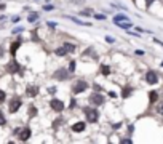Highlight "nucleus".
Masks as SVG:
<instances>
[{
	"label": "nucleus",
	"mask_w": 163,
	"mask_h": 144,
	"mask_svg": "<svg viewBox=\"0 0 163 144\" xmlns=\"http://www.w3.org/2000/svg\"><path fill=\"white\" fill-rule=\"evenodd\" d=\"M83 112H85L86 120L90 122V123H96V122H98V119H99V112H98V109L85 107V109H83Z\"/></svg>",
	"instance_id": "f257e3e1"
},
{
	"label": "nucleus",
	"mask_w": 163,
	"mask_h": 144,
	"mask_svg": "<svg viewBox=\"0 0 163 144\" xmlns=\"http://www.w3.org/2000/svg\"><path fill=\"white\" fill-rule=\"evenodd\" d=\"M21 106H22V99L19 96H15V98H11V101L8 104V109H10L11 114H15V112H18V110H19Z\"/></svg>",
	"instance_id": "f03ea898"
},
{
	"label": "nucleus",
	"mask_w": 163,
	"mask_h": 144,
	"mask_svg": "<svg viewBox=\"0 0 163 144\" xmlns=\"http://www.w3.org/2000/svg\"><path fill=\"white\" fill-rule=\"evenodd\" d=\"M50 107H51L54 112H63L64 110V103L61 101V99H58V98H53V99H50Z\"/></svg>",
	"instance_id": "7ed1b4c3"
},
{
	"label": "nucleus",
	"mask_w": 163,
	"mask_h": 144,
	"mask_svg": "<svg viewBox=\"0 0 163 144\" xmlns=\"http://www.w3.org/2000/svg\"><path fill=\"white\" fill-rule=\"evenodd\" d=\"M85 90H88V83H86L85 80L75 82V85H74V93H75V95H78V93H83Z\"/></svg>",
	"instance_id": "20e7f679"
},
{
	"label": "nucleus",
	"mask_w": 163,
	"mask_h": 144,
	"mask_svg": "<svg viewBox=\"0 0 163 144\" xmlns=\"http://www.w3.org/2000/svg\"><path fill=\"white\" fill-rule=\"evenodd\" d=\"M90 103L94 104V106H101V104H104V96L101 93H93L90 96Z\"/></svg>",
	"instance_id": "39448f33"
},
{
	"label": "nucleus",
	"mask_w": 163,
	"mask_h": 144,
	"mask_svg": "<svg viewBox=\"0 0 163 144\" xmlns=\"http://www.w3.org/2000/svg\"><path fill=\"white\" fill-rule=\"evenodd\" d=\"M145 80H147V83L155 85V83H158V75H157L155 70H147V74H145Z\"/></svg>",
	"instance_id": "423d86ee"
},
{
	"label": "nucleus",
	"mask_w": 163,
	"mask_h": 144,
	"mask_svg": "<svg viewBox=\"0 0 163 144\" xmlns=\"http://www.w3.org/2000/svg\"><path fill=\"white\" fill-rule=\"evenodd\" d=\"M31 128H29V126H26V128H21L19 130V133H18V136H19V139L21 141H27V139H29V138H31Z\"/></svg>",
	"instance_id": "0eeeda50"
},
{
	"label": "nucleus",
	"mask_w": 163,
	"mask_h": 144,
	"mask_svg": "<svg viewBox=\"0 0 163 144\" xmlns=\"http://www.w3.org/2000/svg\"><path fill=\"white\" fill-rule=\"evenodd\" d=\"M69 77V70L67 69H58L54 72V79L56 80H66Z\"/></svg>",
	"instance_id": "6e6552de"
},
{
	"label": "nucleus",
	"mask_w": 163,
	"mask_h": 144,
	"mask_svg": "<svg viewBox=\"0 0 163 144\" xmlns=\"http://www.w3.org/2000/svg\"><path fill=\"white\" fill-rule=\"evenodd\" d=\"M26 93H27V96H29V98H35V96L38 95V87L29 85V87L26 88Z\"/></svg>",
	"instance_id": "1a4fd4ad"
},
{
	"label": "nucleus",
	"mask_w": 163,
	"mask_h": 144,
	"mask_svg": "<svg viewBox=\"0 0 163 144\" xmlns=\"http://www.w3.org/2000/svg\"><path fill=\"white\" fill-rule=\"evenodd\" d=\"M85 128H86L85 122H77V123L72 125V131H75V133H82V131H85Z\"/></svg>",
	"instance_id": "9d476101"
},
{
	"label": "nucleus",
	"mask_w": 163,
	"mask_h": 144,
	"mask_svg": "<svg viewBox=\"0 0 163 144\" xmlns=\"http://www.w3.org/2000/svg\"><path fill=\"white\" fill-rule=\"evenodd\" d=\"M8 70L11 72V74H15V72H18V70H21V66L16 63V59H13L10 63V66H8Z\"/></svg>",
	"instance_id": "9b49d317"
},
{
	"label": "nucleus",
	"mask_w": 163,
	"mask_h": 144,
	"mask_svg": "<svg viewBox=\"0 0 163 144\" xmlns=\"http://www.w3.org/2000/svg\"><path fill=\"white\" fill-rule=\"evenodd\" d=\"M19 45H21V37H19V38H18V40H16V42H13V43H11V47H10V53L13 54V56L16 54V51H18Z\"/></svg>",
	"instance_id": "f8f14e48"
},
{
	"label": "nucleus",
	"mask_w": 163,
	"mask_h": 144,
	"mask_svg": "<svg viewBox=\"0 0 163 144\" xmlns=\"http://www.w3.org/2000/svg\"><path fill=\"white\" fill-rule=\"evenodd\" d=\"M63 47H64V50H66L67 53H74L75 50H77V45H74V43H70V42L63 43Z\"/></svg>",
	"instance_id": "ddd939ff"
},
{
	"label": "nucleus",
	"mask_w": 163,
	"mask_h": 144,
	"mask_svg": "<svg viewBox=\"0 0 163 144\" xmlns=\"http://www.w3.org/2000/svg\"><path fill=\"white\" fill-rule=\"evenodd\" d=\"M38 18H40V15H38L37 11H31L29 16H27V21H29V23H35Z\"/></svg>",
	"instance_id": "4468645a"
},
{
	"label": "nucleus",
	"mask_w": 163,
	"mask_h": 144,
	"mask_svg": "<svg viewBox=\"0 0 163 144\" xmlns=\"http://www.w3.org/2000/svg\"><path fill=\"white\" fill-rule=\"evenodd\" d=\"M119 27H122V29H131L133 24H131V21H122V23H115Z\"/></svg>",
	"instance_id": "2eb2a0df"
},
{
	"label": "nucleus",
	"mask_w": 163,
	"mask_h": 144,
	"mask_svg": "<svg viewBox=\"0 0 163 144\" xmlns=\"http://www.w3.org/2000/svg\"><path fill=\"white\" fill-rule=\"evenodd\" d=\"M122 21H130L126 15H115L114 16V23H122Z\"/></svg>",
	"instance_id": "dca6fc26"
},
{
	"label": "nucleus",
	"mask_w": 163,
	"mask_h": 144,
	"mask_svg": "<svg viewBox=\"0 0 163 144\" xmlns=\"http://www.w3.org/2000/svg\"><path fill=\"white\" fill-rule=\"evenodd\" d=\"M54 53H56V56H59V58H63V56H66V54H67V51L64 50V47L56 48V50H54Z\"/></svg>",
	"instance_id": "f3484780"
},
{
	"label": "nucleus",
	"mask_w": 163,
	"mask_h": 144,
	"mask_svg": "<svg viewBox=\"0 0 163 144\" xmlns=\"http://www.w3.org/2000/svg\"><path fill=\"white\" fill-rule=\"evenodd\" d=\"M66 18H67V19H70L72 23H75V24H80V26H86V24H88V23H83V21H80V19H77L75 16H66Z\"/></svg>",
	"instance_id": "a211bd4d"
},
{
	"label": "nucleus",
	"mask_w": 163,
	"mask_h": 144,
	"mask_svg": "<svg viewBox=\"0 0 163 144\" xmlns=\"http://www.w3.org/2000/svg\"><path fill=\"white\" fill-rule=\"evenodd\" d=\"M149 99H150V103H155L157 99H158V93H157V91H150L149 93Z\"/></svg>",
	"instance_id": "6ab92c4d"
},
{
	"label": "nucleus",
	"mask_w": 163,
	"mask_h": 144,
	"mask_svg": "<svg viewBox=\"0 0 163 144\" xmlns=\"http://www.w3.org/2000/svg\"><path fill=\"white\" fill-rule=\"evenodd\" d=\"M101 72H103L104 75H109L110 74V67H109V66H106V64H103V66H101Z\"/></svg>",
	"instance_id": "aec40b11"
},
{
	"label": "nucleus",
	"mask_w": 163,
	"mask_h": 144,
	"mask_svg": "<svg viewBox=\"0 0 163 144\" xmlns=\"http://www.w3.org/2000/svg\"><path fill=\"white\" fill-rule=\"evenodd\" d=\"M75 67H77V63H75V61H70L69 69H67V70H69V72H75Z\"/></svg>",
	"instance_id": "412c9836"
},
{
	"label": "nucleus",
	"mask_w": 163,
	"mask_h": 144,
	"mask_svg": "<svg viewBox=\"0 0 163 144\" xmlns=\"http://www.w3.org/2000/svg\"><path fill=\"white\" fill-rule=\"evenodd\" d=\"M131 91H133L131 88H125V90H123V93H122V96H123V98H128V96L131 95Z\"/></svg>",
	"instance_id": "4be33fe9"
},
{
	"label": "nucleus",
	"mask_w": 163,
	"mask_h": 144,
	"mask_svg": "<svg viewBox=\"0 0 163 144\" xmlns=\"http://www.w3.org/2000/svg\"><path fill=\"white\" fill-rule=\"evenodd\" d=\"M43 10H45V11H53V10H54V7H53L51 3H47V5L43 7Z\"/></svg>",
	"instance_id": "5701e85b"
},
{
	"label": "nucleus",
	"mask_w": 163,
	"mask_h": 144,
	"mask_svg": "<svg viewBox=\"0 0 163 144\" xmlns=\"http://www.w3.org/2000/svg\"><path fill=\"white\" fill-rule=\"evenodd\" d=\"M91 13H93V10H83V11H80L82 16H90Z\"/></svg>",
	"instance_id": "b1692460"
},
{
	"label": "nucleus",
	"mask_w": 163,
	"mask_h": 144,
	"mask_svg": "<svg viewBox=\"0 0 163 144\" xmlns=\"http://www.w3.org/2000/svg\"><path fill=\"white\" fill-rule=\"evenodd\" d=\"M5 99H7V95H5L3 90H0V103H3Z\"/></svg>",
	"instance_id": "393cba45"
},
{
	"label": "nucleus",
	"mask_w": 163,
	"mask_h": 144,
	"mask_svg": "<svg viewBox=\"0 0 163 144\" xmlns=\"http://www.w3.org/2000/svg\"><path fill=\"white\" fill-rule=\"evenodd\" d=\"M94 19H98V21H103V19H106V15H94Z\"/></svg>",
	"instance_id": "a878e982"
},
{
	"label": "nucleus",
	"mask_w": 163,
	"mask_h": 144,
	"mask_svg": "<svg viewBox=\"0 0 163 144\" xmlns=\"http://www.w3.org/2000/svg\"><path fill=\"white\" fill-rule=\"evenodd\" d=\"M5 122H7V120H5V117H3V112L0 110V126L5 125Z\"/></svg>",
	"instance_id": "bb28decb"
},
{
	"label": "nucleus",
	"mask_w": 163,
	"mask_h": 144,
	"mask_svg": "<svg viewBox=\"0 0 163 144\" xmlns=\"http://www.w3.org/2000/svg\"><path fill=\"white\" fill-rule=\"evenodd\" d=\"M106 42H107V43H114V42H115V38H114V37H110V35H107V37H106Z\"/></svg>",
	"instance_id": "cd10ccee"
},
{
	"label": "nucleus",
	"mask_w": 163,
	"mask_h": 144,
	"mask_svg": "<svg viewBox=\"0 0 163 144\" xmlns=\"http://www.w3.org/2000/svg\"><path fill=\"white\" fill-rule=\"evenodd\" d=\"M21 32H24V29H22V27H16L13 31V34H21Z\"/></svg>",
	"instance_id": "c85d7f7f"
},
{
	"label": "nucleus",
	"mask_w": 163,
	"mask_h": 144,
	"mask_svg": "<svg viewBox=\"0 0 163 144\" xmlns=\"http://www.w3.org/2000/svg\"><path fill=\"white\" fill-rule=\"evenodd\" d=\"M122 142H123V144H131L133 141L130 139V138H123V139H122Z\"/></svg>",
	"instance_id": "c756f323"
},
{
	"label": "nucleus",
	"mask_w": 163,
	"mask_h": 144,
	"mask_svg": "<svg viewBox=\"0 0 163 144\" xmlns=\"http://www.w3.org/2000/svg\"><path fill=\"white\" fill-rule=\"evenodd\" d=\"M75 104H77V103H75V99L72 98V99H70V106H69V107H70V109H74V107H75Z\"/></svg>",
	"instance_id": "7c9ffc66"
},
{
	"label": "nucleus",
	"mask_w": 163,
	"mask_h": 144,
	"mask_svg": "<svg viewBox=\"0 0 163 144\" xmlns=\"http://www.w3.org/2000/svg\"><path fill=\"white\" fill-rule=\"evenodd\" d=\"M11 21H13V23H19V16H13Z\"/></svg>",
	"instance_id": "2f4dec72"
},
{
	"label": "nucleus",
	"mask_w": 163,
	"mask_h": 144,
	"mask_svg": "<svg viewBox=\"0 0 163 144\" xmlns=\"http://www.w3.org/2000/svg\"><path fill=\"white\" fill-rule=\"evenodd\" d=\"M47 26H48V27H56V23H51V21H48Z\"/></svg>",
	"instance_id": "473e14b6"
},
{
	"label": "nucleus",
	"mask_w": 163,
	"mask_h": 144,
	"mask_svg": "<svg viewBox=\"0 0 163 144\" xmlns=\"http://www.w3.org/2000/svg\"><path fill=\"white\" fill-rule=\"evenodd\" d=\"M109 96L110 98H117V93L115 91H109Z\"/></svg>",
	"instance_id": "72a5a7b5"
},
{
	"label": "nucleus",
	"mask_w": 163,
	"mask_h": 144,
	"mask_svg": "<svg viewBox=\"0 0 163 144\" xmlns=\"http://www.w3.org/2000/svg\"><path fill=\"white\" fill-rule=\"evenodd\" d=\"M133 131H134V126H133V125H130V126H128V133H130V135H131Z\"/></svg>",
	"instance_id": "f704fd0d"
},
{
	"label": "nucleus",
	"mask_w": 163,
	"mask_h": 144,
	"mask_svg": "<svg viewBox=\"0 0 163 144\" xmlns=\"http://www.w3.org/2000/svg\"><path fill=\"white\" fill-rule=\"evenodd\" d=\"M54 91H56V88H54V87H51V88H48V93H51V95H53Z\"/></svg>",
	"instance_id": "c9c22d12"
},
{
	"label": "nucleus",
	"mask_w": 163,
	"mask_h": 144,
	"mask_svg": "<svg viewBox=\"0 0 163 144\" xmlns=\"http://www.w3.org/2000/svg\"><path fill=\"white\" fill-rule=\"evenodd\" d=\"M34 114H35V107H34V106H31V117H32Z\"/></svg>",
	"instance_id": "e433bc0d"
},
{
	"label": "nucleus",
	"mask_w": 163,
	"mask_h": 144,
	"mask_svg": "<svg viewBox=\"0 0 163 144\" xmlns=\"http://www.w3.org/2000/svg\"><path fill=\"white\" fill-rule=\"evenodd\" d=\"M136 54H139V56H142V54H144V51H142V50H136Z\"/></svg>",
	"instance_id": "4c0bfd02"
},
{
	"label": "nucleus",
	"mask_w": 163,
	"mask_h": 144,
	"mask_svg": "<svg viewBox=\"0 0 163 144\" xmlns=\"http://www.w3.org/2000/svg\"><path fill=\"white\" fill-rule=\"evenodd\" d=\"M112 126H114V128L117 130V128H120V126H122V123H115V125H112Z\"/></svg>",
	"instance_id": "58836bf2"
},
{
	"label": "nucleus",
	"mask_w": 163,
	"mask_h": 144,
	"mask_svg": "<svg viewBox=\"0 0 163 144\" xmlns=\"http://www.w3.org/2000/svg\"><path fill=\"white\" fill-rule=\"evenodd\" d=\"M158 112H160V114H163V103L160 104V109H158Z\"/></svg>",
	"instance_id": "ea45409f"
},
{
	"label": "nucleus",
	"mask_w": 163,
	"mask_h": 144,
	"mask_svg": "<svg viewBox=\"0 0 163 144\" xmlns=\"http://www.w3.org/2000/svg\"><path fill=\"white\" fill-rule=\"evenodd\" d=\"M3 53H5V50H3L2 47H0V56H3Z\"/></svg>",
	"instance_id": "a19ab883"
},
{
	"label": "nucleus",
	"mask_w": 163,
	"mask_h": 144,
	"mask_svg": "<svg viewBox=\"0 0 163 144\" xmlns=\"http://www.w3.org/2000/svg\"><path fill=\"white\" fill-rule=\"evenodd\" d=\"M0 10H5V5L3 3H0Z\"/></svg>",
	"instance_id": "79ce46f5"
},
{
	"label": "nucleus",
	"mask_w": 163,
	"mask_h": 144,
	"mask_svg": "<svg viewBox=\"0 0 163 144\" xmlns=\"http://www.w3.org/2000/svg\"><path fill=\"white\" fill-rule=\"evenodd\" d=\"M154 2V0H147V5H150V3H152Z\"/></svg>",
	"instance_id": "37998d69"
}]
</instances>
